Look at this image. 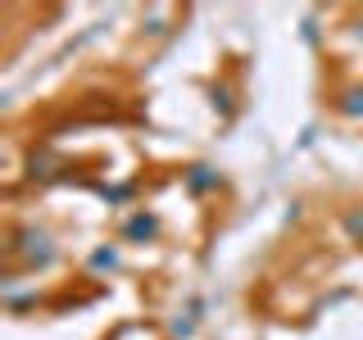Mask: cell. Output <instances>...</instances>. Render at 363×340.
Here are the masks:
<instances>
[{
	"label": "cell",
	"instance_id": "obj_10",
	"mask_svg": "<svg viewBox=\"0 0 363 340\" xmlns=\"http://www.w3.org/2000/svg\"><path fill=\"white\" fill-rule=\"evenodd\" d=\"M304 41L318 45V23H313V18H304Z\"/></svg>",
	"mask_w": 363,
	"mask_h": 340
},
{
	"label": "cell",
	"instance_id": "obj_5",
	"mask_svg": "<svg viewBox=\"0 0 363 340\" xmlns=\"http://www.w3.org/2000/svg\"><path fill=\"white\" fill-rule=\"evenodd\" d=\"M86 268L96 272V277H105V272H118L123 268V249L118 245H96L86 254Z\"/></svg>",
	"mask_w": 363,
	"mask_h": 340
},
{
	"label": "cell",
	"instance_id": "obj_4",
	"mask_svg": "<svg viewBox=\"0 0 363 340\" xmlns=\"http://www.w3.org/2000/svg\"><path fill=\"white\" fill-rule=\"evenodd\" d=\"M332 113H340L345 123H359V128H363V82H345V86H336V96H332Z\"/></svg>",
	"mask_w": 363,
	"mask_h": 340
},
{
	"label": "cell",
	"instance_id": "obj_3",
	"mask_svg": "<svg viewBox=\"0 0 363 340\" xmlns=\"http://www.w3.org/2000/svg\"><path fill=\"white\" fill-rule=\"evenodd\" d=\"M182 186H186V196L204 200V196H213V191L223 186V173L213 164H191L186 173H182Z\"/></svg>",
	"mask_w": 363,
	"mask_h": 340
},
{
	"label": "cell",
	"instance_id": "obj_7",
	"mask_svg": "<svg viewBox=\"0 0 363 340\" xmlns=\"http://www.w3.org/2000/svg\"><path fill=\"white\" fill-rule=\"evenodd\" d=\"M209 105H213V113L227 123V118L236 113V86H232V82H213V86H209Z\"/></svg>",
	"mask_w": 363,
	"mask_h": 340
},
{
	"label": "cell",
	"instance_id": "obj_9",
	"mask_svg": "<svg viewBox=\"0 0 363 340\" xmlns=\"http://www.w3.org/2000/svg\"><path fill=\"white\" fill-rule=\"evenodd\" d=\"M340 227H345L350 245H363V209H345V218H340Z\"/></svg>",
	"mask_w": 363,
	"mask_h": 340
},
{
	"label": "cell",
	"instance_id": "obj_2",
	"mask_svg": "<svg viewBox=\"0 0 363 340\" xmlns=\"http://www.w3.org/2000/svg\"><path fill=\"white\" fill-rule=\"evenodd\" d=\"M118 236H123L128 245H155L159 236H164V222H159V213H155V209H132L128 218H123Z\"/></svg>",
	"mask_w": 363,
	"mask_h": 340
},
{
	"label": "cell",
	"instance_id": "obj_8",
	"mask_svg": "<svg viewBox=\"0 0 363 340\" xmlns=\"http://www.w3.org/2000/svg\"><path fill=\"white\" fill-rule=\"evenodd\" d=\"M132 196H136V181H123V186H100V200L113 204V209H118V204H128Z\"/></svg>",
	"mask_w": 363,
	"mask_h": 340
},
{
	"label": "cell",
	"instance_id": "obj_1",
	"mask_svg": "<svg viewBox=\"0 0 363 340\" xmlns=\"http://www.w3.org/2000/svg\"><path fill=\"white\" fill-rule=\"evenodd\" d=\"M60 259H64L60 236H55L50 227H41V222H23V227H14V232H9V241H5V264H9V268H23V272H50Z\"/></svg>",
	"mask_w": 363,
	"mask_h": 340
},
{
	"label": "cell",
	"instance_id": "obj_6",
	"mask_svg": "<svg viewBox=\"0 0 363 340\" xmlns=\"http://www.w3.org/2000/svg\"><path fill=\"white\" fill-rule=\"evenodd\" d=\"M200 313H204V300H200V295H196V300H186V309L173 317V336H177V340H191V336H196Z\"/></svg>",
	"mask_w": 363,
	"mask_h": 340
},
{
	"label": "cell",
	"instance_id": "obj_11",
	"mask_svg": "<svg viewBox=\"0 0 363 340\" xmlns=\"http://www.w3.org/2000/svg\"><path fill=\"white\" fill-rule=\"evenodd\" d=\"M350 37H354V45H363V18L350 23Z\"/></svg>",
	"mask_w": 363,
	"mask_h": 340
}]
</instances>
